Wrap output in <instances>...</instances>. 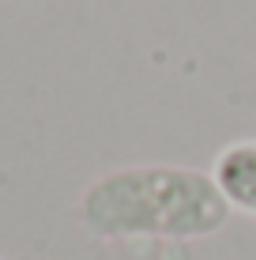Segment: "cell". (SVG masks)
I'll list each match as a JSON object with an SVG mask.
<instances>
[{
	"label": "cell",
	"instance_id": "cell-1",
	"mask_svg": "<svg viewBox=\"0 0 256 260\" xmlns=\"http://www.w3.org/2000/svg\"><path fill=\"white\" fill-rule=\"evenodd\" d=\"M230 211L215 174L166 162L109 170L79 196V222L105 241L211 238L230 222Z\"/></svg>",
	"mask_w": 256,
	"mask_h": 260
},
{
	"label": "cell",
	"instance_id": "cell-2",
	"mask_svg": "<svg viewBox=\"0 0 256 260\" xmlns=\"http://www.w3.org/2000/svg\"><path fill=\"white\" fill-rule=\"evenodd\" d=\"M218 189L226 192L234 211H245V215H256V140H237V143H226L218 151L215 166Z\"/></svg>",
	"mask_w": 256,
	"mask_h": 260
}]
</instances>
